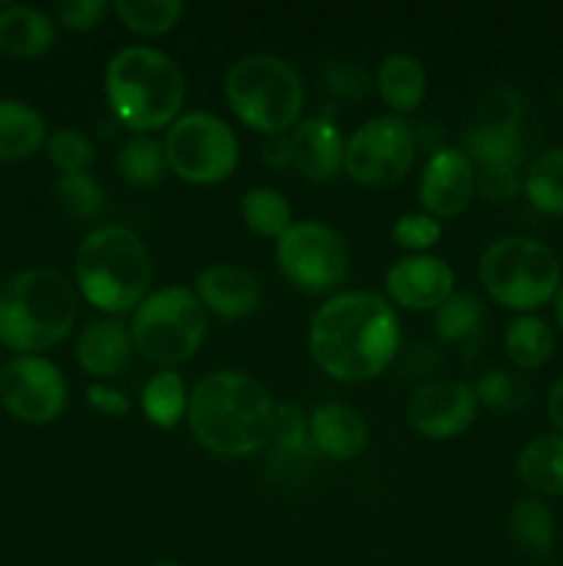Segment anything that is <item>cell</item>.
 I'll list each match as a JSON object with an SVG mask.
<instances>
[{"mask_svg": "<svg viewBox=\"0 0 563 566\" xmlns=\"http://www.w3.org/2000/svg\"><path fill=\"white\" fill-rule=\"evenodd\" d=\"M401 346V321L379 293L326 298L309 321V354L334 381L359 385L384 374Z\"/></svg>", "mask_w": 563, "mask_h": 566, "instance_id": "obj_1", "label": "cell"}, {"mask_svg": "<svg viewBox=\"0 0 563 566\" xmlns=\"http://www.w3.org/2000/svg\"><path fill=\"white\" fill-rule=\"evenodd\" d=\"M274 398L254 376L215 370L188 392V429L193 440L221 459H246L268 446Z\"/></svg>", "mask_w": 563, "mask_h": 566, "instance_id": "obj_2", "label": "cell"}, {"mask_svg": "<svg viewBox=\"0 0 563 566\" xmlns=\"http://www.w3.org/2000/svg\"><path fill=\"white\" fill-rule=\"evenodd\" d=\"M105 99L127 130L147 133L171 127L185 105V75L163 50L132 44L105 66Z\"/></svg>", "mask_w": 563, "mask_h": 566, "instance_id": "obj_3", "label": "cell"}, {"mask_svg": "<svg viewBox=\"0 0 563 566\" xmlns=\"http://www.w3.org/2000/svg\"><path fill=\"white\" fill-rule=\"evenodd\" d=\"M81 293L55 269H28L0 285V346L39 357L72 332Z\"/></svg>", "mask_w": 563, "mask_h": 566, "instance_id": "obj_4", "label": "cell"}, {"mask_svg": "<svg viewBox=\"0 0 563 566\" xmlns=\"http://www.w3.org/2000/svg\"><path fill=\"white\" fill-rule=\"evenodd\" d=\"M155 269L141 238L121 224L88 232L75 254V287L92 307L119 318L136 310L152 287Z\"/></svg>", "mask_w": 563, "mask_h": 566, "instance_id": "obj_5", "label": "cell"}, {"mask_svg": "<svg viewBox=\"0 0 563 566\" xmlns=\"http://www.w3.org/2000/svg\"><path fill=\"white\" fill-rule=\"evenodd\" d=\"M224 97L248 130L268 138L293 130L301 122V75L279 55L252 53L237 59L224 75Z\"/></svg>", "mask_w": 563, "mask_h": 566, "instance_id": "obj_6", "label": "cell"}, {"mask_svg": "<svg viewBox=\"0 0 563 566\" xmlns=\"http://www.w3.org/2000/svg\"><path fill=\"white\" fill-rule=\"evenodd\" d=\"M524 99L517 88H497L480 103L467 133V149L475 166V182L486 199H513L524 186L522 160Z\"/></svg>", "mask_w": 563, "mask_h": 566, "instance_id": "obj_7", "label": "cell"}, {"mask_svg": "<svg viewBox=\"0 0 563 566\" xmlns=\"http://www.w3.org/2000/svg\"><path fill=\"white\" fill-rule=\"evenodd\" d=\"M480 285L508 310L533 313L555 302L561 287V260L546 243L528 235H506L484 249L478 263Z\"/></svg>", "mask_w": 563, "mask_h": 566, "instance_id": "obj_8", "label": "cell"}, {"mask_svg": "<svg viewBox=\"0 0 563 566\" xmlns=\"http://www.w3.org/2000/svg\"><path fill=\"white\" fill-rule=\"evenodd\" d=\"M208 332V313L196 293L185 285L152 291L132 310V348L147 363L174 368L199 352Z\"/></svg>", "mask_w": 563, "mask_h": 566, "instance_id": "obj_9", "label": "cell"}, {"mask_svg": "<svg viewBox=\"0 0 563 566\" xmlns=\"http://www.w3.org/2000/svg\"><path fill=\"white\" fill-rule=\"evenodd\" d=\"M166 164L191 186H219L235 175L241 144L235 130L210 111H188L177 116L163 138Z\"/></svg>", "mask_w": 563, "mask_h": 566, "instance_id": "obj_10", "label": "cell"}, {"mask_svg": "<svg viewBox=\"0 0 563 566\" xmlns=\"http://www.w3.org/2000/svg\"><path fill=\"white\" fill-rule=\"evenodd\" d=\"M417 158L414 130L403 116L381 114L359 125L346 142L342 169L353 182L364 188L397 186L412 171Z\"/></svg>", "mask_w": 563, "mask_h": 566, "instance_id": "obj_11", "label": "cell"}, {"mask_svg": "<svg viewBox=\"0 0 563 566\" xmlns=\"http://www.w3.org/2000/svg\"><path fill=\"white\" fill-rule=\"evenodd\" d=\"M276 265L298 291L331 293L348 276V247L323 221H293L290 230L276 238Z\"/></svg>", "mask_w": 563, "mask_h": 566, "instance_id": "obj_12", "label": "cell"}, {"mask_svg": "<svg viewBox=\"0 0 563 566\" xmlns=\"http://www.w3.org/2000/svg\"><path fill=\"white\" fill-rule=\"evenodd\" d=\"M66 398L64 374L50 359L14 357L0 368V403L22 423H53L66 409Z\"/></svg>", "mask_w": 563, "mask_h": 566, "instance_id": "obj_13", "label": "cell"}, {"mask_svg": "<svg viewBox=\"0 0 563 566\" xmlns=\"http://www.w3.org/2000/svg\"><path fill=\"white\" fill-rule=\"evenodd\" d=\"M478 398L464 381L442 379L417 387L406 403V423L428 440H453L475 423Z\"/></svg>", "mask_w": 563, "mask_h": 566, "instance_id": "obj_14", "label": "cell"}, {"mask_svg": "<svg viewBox=\"0 0 563 566\" xmlns=\"http://www.w3.org/2000/svg\"><path fill=\"white\" fill-rule=\"evenodd\" d=\"M475 191V166L464 149L442 147L431 153L417 182V197L425 213L434 219H453L469 208Z\"/></svg>", "mask_w": 563, "mask_h": 566, "instance_id": "obj_15", "label": "cell"}, {"mask_svg": "<svg viewBox=\"0 0 563 566\" xmlns=\"http://www.w3.org/2000/svg\"><path fill=\"white\" fill-rule=\"evenodd\" d=\"M384 291L397 307L428 313L439 310L456 293V274L450 263L436 254H408L390 265Z\"/></svg>", "mask_w": 563, "mask_h": 566, "instance_id": "obj_16", "label": "cell"}, {"mask_svg": "<svg viewBox=\"0 0 563 566\" xmlns=\"http://www.w3.org/2000/svg\"><path fill=\"white\" fill-rule=\"evenodd\" d=\"M193 293L202 302L204 313L226 321L248 318L263 304V285L257 276L243 265L232 263H215L199 271Z\"/></svg>", "mask_w": 563, "mask_h": 566, "instance_id": "obj_17", "label": "cell"}, {"mask_svg": "<svg viewBox=\"0 0 563 566\" xmlns=\"http://www.w3.org/2000/svg\"><path fill=\"white\" fill-rule=\"evenodd\" d=\"M293 166L315 182L334 180L342 171L346 142L329 116H307L290 133Z\"/></svg>", "mask_w": 563, "mask_h": 566, "instance_id": "obj_18", "label": "cell"}, {"mask_svg": "<svg viewBox=\"0 0 563 566\" xmlns=\"http://www.w3.org/2000/svg\"><path fill=\"white\" fill-rule=\"evenodd\" d=\"M130 326L116 315L92 321L83 326L75 343V359L92 376H119L132 357Z\"/></svg>", "mask_w": 563, "mask_h": 566, "instance_id": "obj_19", "label": "cell"}, {"mask_svg": "<svg viewBox=\"0 0 563 566\" xmlns=\"http://www.w3.org/2000/svg\"><path fill=\"white\" fill-rule=\"evenodd\" d=\"M309 440L329 459H357L370 442L368 420L348 403H323L309 415Z\"/></svg>", "mask_w": 563, "mask_h": 566, "instance_id": "obj_20", "label": "cell"}, {"mask_svg": "<svg viewBox=\"0 0 563 566\" xmlns=\"http://www.w3.org/2000/svg\"><path fill=\"white\" fill-rule=\"evenodd\" d=\"M55 44V22L33 6L0 9V53L11 59H39Z\"/></svg>", "mask_w": 563, "mask_h": 566, "instance_id": "obj_21", "label": "cell"}, {"mask_svg": "<svg viewBox=\"0 0 563 566\" xmlns=\"http://www.w3.org/2000/svg\"><path fill=\"white\" fill-rule=\"evenodd\" d=\"M375 88L386 108L395 111V116H406L423 105L428 94V75L419 59L408 53H392L375 70Z\"/></svg>", "mask_w": 563, "mask_h": 566, "instance_id": "obj_22", "label": "cell"}, {"mask_svg": "<svg viewBox=\"0 0 563 566\" xmlns=\"http://www.w3.org/2000/svg\"><path fill=\"white\" fill-rule=\"evenodd\" d=\"M517 475L535 497H563V437H533L519 451Z\"/></svg>", "mask_w": 563, "mask_h": 566, "instance_id": "obj_23", "label": "cell"}, {"mask_svg": "<svg viewBox=\"0 0 563 566\" xmlns=\"http://www.w3.org/2000/svg\"><path fill=\"white\" fill-rule=\"evenodd\" d=\"M270 464L282 473H298L312 464V440H309V418L296 407L285 403L276 409L274 429H270L268 446Z\"/></svg>", "mask_w": 563, "mask_h": 566, "instance_id": "obj_24", "label": "cell"}, {"mask_svg": "<svg viewBox=\"0 0 563 566\" xmlns=\"http://www.w3.org/2000/svg\"><path fill=\"white\" fill-rule=\"evenodd\" d=\"M47 142V125L33 105L0 99V160H25Z\"/></svg>", "mask_w": 563, "mask_h": 566, "instance_id": "obj_25", "label": "cell"}, {"mask_svg": "<svg viewBox=\"0 0 563 566\" xmlns=\"http://www.w3.org/2000/svg\"><path fill=\"white\" fill-rule=\"evenodd\" d=\"M502 346H506V357L517 368L535 370L550 363L552 354H555V332L550 329L544 318L524 313L508 324Z\"/></svg>", "mask_w": 563, "mask_h": 566, "instance_id": "obj_26", "label": "cell"}, {"mask_svg": "<svg viewBox=\"0 0 563 566\" xmlns=\"http://www.w3.org/2000/svg\"><path fill=\"white\" fill-rule=\"evenodd\" d=\"M522 191L539 213L563 216V147L544 149L530 160Z\"/></svg>", "mask_w": 563, "mask_h": 566, "instance_id": "obj_27", "label": "cell"}, {"mask_svg": "<svg viewBox=\"0 0 563 566\" xmlns=\"http://www.w3.org/2000/svg\"><path fill=\"white\" fill-rule=\"evenodd\" d=\"M141 409L158 429H174L188 418V390L177 370H158L141 390Z\"/></svg>", "mask_w": 563, "mask_h": 566, "instance_id": "obj_28", "label": "cell"}, {"mask_svg": "<svg viewBox=\"0 0 563 566\" xmlns=\"http://www.w3.org/2000/svg\"><path fill=\"white\" fill-rule=\"evenodd\" d=\"M511 536L528 556L546 558L555 547V517L541 497H519L511 509Z\"/></svg>", "mask_w": 563, "mask_h": 566, "instance_id": "obj_29", "label": "cell"}, {"mask_svg": "<svg viewBox=\"0 0 563 566\" xmlns=\"http://www.w3.org/2000/svg\"><path fill=\"white\" fill-rule=\"evenodd\" d=\"M241 219L254 235L259 238H282L293 224V210L285 193L276 188L257 186L248 188L241 197Z\"/></svg>", "mask_w": 563, "mask_h": 566, "instance_id": "obj_30", "label": "cell"}, {"mask_svg": "<svg viewBox=\"0 0 563 566\" xmlns=\"http://www.w3.org/2000/svg\"><path fill=\"white\" fill-rule=\"evenodd\" d=\"M166 169V149L158 138L152 136H132L116 153V171L121 180L136 188L158 186L163 180Z\"/></svg>", "mask_w": 563, "mask_h": 566, "instance_id": "obj_31", "label": "cell"}, {"mask_svg": "<svg viewBox=\"0 0 563 566\" xmlns=\"http://www.w3.org/2000/svg\"><path fill=\"white\" fill-rule=\"evenodd\" d=\"M110 9L116 11L127 31L138 36H163L180 22L185 3L182 0H116Z\"/></svg>", "mask_w": 563, "mask_h": 566, "instance_id": "obj_32", "label": "cell"}, {"mask_svg": "<svg viewBox=\"0 0 563 566\" xmlns=\"http://www.w3.org/2000/svg\"><path fill=\"white\" fill-rule=\"evenodd\" d=\"M484 326V304L475 293L458 291L436 310L434 329L436 337L445 343L472 340Z\"/></svg>", "mask_w": 563, "mask_h": 566, "instance_id": "obj_33", "label": "cell"}, {"mask_svg": "<svg viewBox=\"0 0 563 566\" xmlns=\"http://www.w3.org/2000/svg\"><path fill=\"white\" fill-rule=\"evenodd\" d=\"M61 210L72 219H97L105 210V191L88 171L81 175H59L53 186Z\"/></svg>", "mask_w": 563, "mask_h": 566, "instance_id": "obj_34", "label": "cell"}, {"mask_svg": "<svg viewBox=\"0 0 563 566\" xmlns=\"http://www.w3.org/2000/svg\"><path fill=\"white\" fill-rule=\"evenodd\" d=\"M472 392L478 398V407L484 403V407L500 409V412H513V409L524 407L530 398L528 381L502 368H491L480 374L478 381L472 385Z\"/></svg>", "mask_w": 563, "mask_h": 566, "instance_id": "obj_35", "label": "cell"}, {"mask_svg": "<svg viewBox=\"0 0 563 566\" xmlns=\"http://www.w3.org/2000/svg\"><path fill=\"white\" fill-rule=\"evenodd\" d=\"M47 158L59 169V175H81V171H88V166L94 164L97 149L81 130L61 127V130L50 133Z\"/></svg>", "mask_w": 563, "mask_h": 566, "instance_id": "obj_36", "label": "cell"}, {"mask_svg": "<svg viewBox=\"0 0 563 566\" xmlns=\"http://www.w3.org/2000/svg\"><path fill=\"white\" fill-rule=\"evenodd\" d=\"M392 238L397 241V247L408 249L412 254H423L439 243L442 221L428 213H403L392 224Z\"/></svg>", "mask_w": 563, "mask_h": 566, "instance_id": "obj_37", "label": "cell"}, {"mask_svg": "<svg viewBox=\"0 0 563 566\" xmlns=\"http://www.w3.org/2000/svg\"><path fill=\"white\" fill-rule=\"evenodd\" d=\"M326 86L348 99H362L370 92V72L357 59H331L323 70Z\"/></svg>", "mask_w": 563, "mask_h": 566, "instance_id": "obj_38", "label": "cell"}, {"mask_svg": "<svg viewBox=\"0 0 563 566\" xmlns=\"http://www.w3.org/2000/svg\"><path fill=\"white\" fill-rule=\"evenodd\" d=\"M108 11L110 6L105 3V0H70V3L55 6L53 14L64 28H70V31L75 33H83L97 28L99 22L108 17Z\"/></svg>", "mask_w": 563, "mask_h": 566, "instance_id": "obj_39", "label": "cell"}, {"mask_svg": "<svg viewBox=\"0 0 563 566\" xmlns=\"http://www.w3.org/2000/svg\"><path fill=\"white\" fill-rule=\"evenodd\" d=\"M86 398L97 412L108 415V418H125V415L130 412V401H127L125 392L116 390V387L92 385L86 390Z\"/></svg>", "mask_w": 563, "mask_h": 566, "instance_id": "obj_40", "label": "cell"}, {"mask_svg": "<svg viewBox=\"0 0 563 566\" xmlns=\"http://www.w3.org/2000/svg\"><path fill=\"white\" fill-rule=\"evenodd\" d=\"M263 160L265 166L274 171H282L287 169V166H293L290 136H287V133H282V136H270L263 147Z\"/></svg>", "mask_w": 563, "mask_h": 566, "instance_id": "obj_41", "label": "cell"}, {"mask_svg": "<svg viewBox=\"0 0 563 566\" xmlns=\"http://www.w3.org/2000/svg\"><path fill=\"white\" fill-rule=\"evenodd\" d=\"M546 415H550L552 426L557 429V434L563 437V374L552 381L550 392H546Z\"/></svg>", "mask_w": 563, "mask_h": 566, "instance_id": "obj_42", "label": "cell"}, {"mask_svg": "<svg viewBox=\"0 0 563 566\" xmlns=\"http://www.w3.org/2000/svg\"><path fill=\"white\" fill-rule=\"evenodd\" d=\"M555 321H557V326H561V332H563V282H561V287H557V293H555Z\"/></svg>", "mask_w": 563, "mask_h": 566, "instance_id": "obj_43", "label": "cell"}, {"mask_svg": "<svg viewBox=\"0 0 563 566\" xmlns=\"http://www.w3.org/2000/svg\"><path fill=\"white\" fill-rule=\"evenodd\" d=\"M152 566H182V564H177V562H158V564H152Z\"/></svg>", "mask_w": 563, "mask_h": 566, "instance_id": "obj_44", "label": "cell"}]
</instances>
